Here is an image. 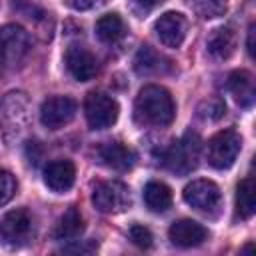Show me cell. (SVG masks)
Here are the masks:
<instances>
[{
	"label": "cell",
	"instance_id": "f546056e",
	"mask_svg": "<svg viewBox=\"0 0 256 256\" xmlns=\"http://www.w3.org/2000/svg\"><path fill=\"white\" fill-rule=\"evenodd\" d=\"M68 6H72L76 10H90V8H94V2H68Z\"/></svg>",
	"mask_w": 256,
	"mask_h": 256
},
{
	"label": "cell",
	"instance_id": "9a60e30c",
	"mask_svg": "<svg viewBox=\"0 0 256 256\" xmlns=\"http://www.w3.org/2000/svg\"><path fill=\"white\" fill-rule=\"evenodd\" d=\"M98 158L104 166L112 168V170H118V172H126L134 166L136 162V154L120 144V142H104L98 146Z\"/></svg>",
	"mask_w": 256,
	"mask_h": 256
},
{
	"label": "cell",
	"instance_id": "3957f363",
	"mask_svg": "<svg viewBox=\"0 0 256 256\" xmlns=\"http://www.w3.org/2000/svg\"><path fill=\"white\" fill-rule=\"evenodd\" d=\"M200 136L196 132H186L178 142H174L164 152V164L168 170L176 172L178 176H186L192 170H196L200 160Z\"/></svg>",
	"mask_w": 256,
	"mask_h": 256
},
{
	"label": "cell",
	"instance_id": "277c9868",
	"mask_svg": "<svg viewBox=\"0 0 256 256\" xmlns=\"http://www.w3.org/2000/svg\"><path fill=\"white\" fill-rule=\"evenodd\" d=\"M30 54V34L18 24L0 28V68H16Z\"/></svg>",
	"mask_w": 256,
	"mask_h": 256
},
{
	"label": "cell",
	"instance_id": "4fadbf2b",
	"mask_svg": "<svg viewBox=\"0 0 256 256\" xmlns=\"http://www.w3.org/2000/svg\"><path fill=\"white\" fill-rule=\"evenodd\" d=\"M168 236H170L172 244L178 248H194V246H200L208 238V230L202 224H198L196 220L184 218L170 226Z\"/></svg>",
	"mask_w": 256,
	"mask_h": 256
},
{
	"label": "cell",
	"instance_id": "4316f807",
	"mask_svg": "<svg viewBox=\"0 0 256 256\" xmlns=\"http://www.w3.org/2000/svg\"><path fill=\"white\" fill-rule=\"evenodd\" d=\"M16 192V180L14 176L8 172V170H2L0 168V206H4L6 202L12 200Z\"/></svg>",
	"mask_w": 256,
	"mask_h": 256
},
{
	"label": "cell",
	"instance_id": "83f0119b",
	"mask_svg": "<svg viewBox=\"0 0 256 256\" xmlns=\"http://www.w3.org/2000/svg\"><path fill=\"white\" fill-rule=\"evenodd\" d=\"M26 156H28L30 162L36 166V164L40 162V158H42V148H40V144H38V142H30V144L26 146Z\"/></svg>",
	"mask_w": 256,
	"mask_h": 256
},
{
	"label": "cell",
	"instance_id": "7c38bea8",
	"mask_svg": "<svg viewBox=\"0 0 256 256\" xmlns=\"http://www.w3.org/2000/svg\"><path fill=\"white\" fill-rule=\"evenodd\" d=\"M154 30L164 46L180 48L186 38V32H188V22H186L184 14H180V12H166L156 20Z\"/></svg>",
	"mask_w": 256,
	"mask_h": 256
},
{
	"label": "cell",
	"instance_id": "4dcf8cb0",
	"mask_svg": "<svg viewBox=\"0 0 256 256\" xmlns=\"http://www.w3.org/2000/svg\"><path fill=\"white\" fill-rule=\"evenodd\" d=\"M240 256H254V242L244 244V248L240 250Z\"/></svg>",
	"mask_w": 256,
	"mask_h": 256
},
{
	"label": "cell",
	"instance_id": "ac0fdd59",
	"mask_svg": "<svg viewBox=\"0 0 256 256\" xmlns=\"http://www.w3.org/2000/svg\"><path fill=\"white\" fill-rule=\"evenodd\" d=\"M82 230H84L82 214L78 212V208H68L54 224L52 238L54 240H74L82 234Z\"/></svg>",
	"mask_w": 256,
	"mask_h": 256
},
{
	"label": "cell",
	"instance_id": "2e32d148",
	"mask_svg": "<svg viewBox=\"0 0 256 256\" xmlns=\"http://www.w3.org/2000/svg\"><path fill=\"white\" fill-rule=\"evenodd\" d=\"M236 46H238V36L230 26L214 28L206 40L208 54L214 60H228L236 52Z\"/></svg>",
	"mask_w": 256,
	"mask_h": 256
},
{
	"label": "cell",
	"instance_id": "ffe728a7",
	"mask_svg": "<svg viewBox=\"0 0 256 256\" xmlns=\"http://www.w3.org/2000/svg\"><path fill=\"white\" fill-rule=\"evenodd\" d=\"M236 210L244 220L252 218L256 212V186L252 176L244 178L236 188Z\"/></svg>",
	"mask_w": 256,
	"mask_h": 256
},
{
	"label": "cell",
	"instance_id": "6da1fadb",
	"mask_svg": "<svg viewBox=\"0 0 256 256\" xmlns=\"http://www.w3.org/2000/svg\"><path fill=\"white\" fill-rule=\"evenodd\" d=\"M174 114L176 106L166 88L150 84L138 92L134 102V116L142 126H168L174 120Z\"/></svg>",
	"mask_w": 256,
	"mask_h": 256
},
{
	"label": "cell",
	"instance_id": "cb8c5ba5",
	"mask_svg": "<svg viewBox=\"0 0 256 256\" xmlns=\"http://www.w3.org/2000/svg\"><path fill=\"white\" fill-rule=\"evenodd\" d=\"M52 256H98V244L92 240L72 242V244L60 248L58 252H54Z\"/></svg>",
	"mask_w": 256,
	"mask_h": 256
},
{
	"label": "cell",
	"instance_id": "44dd1931",
	"mask_svg": "<svg viewBox=\"0 0 256 256\" xmlns=\"http://www.w3.org/2000/svg\"><path fill=\"white\" fill-rule=\"evenodd\" d=\"M126 34V24L118 14H104L98 22H96V36L106 42V44H114L118 42L122 36Z\"/></svg>",
	"mask_w": 256,
	"mask_h": 256
},
{
	"label": "cell",
	"instance_id": "ba28073f",
	"mask_svg": "<svg viewBox=\"0 0 256 256\" xmlns=\"http://www.w3.org/2000/svg\"><path fill=\"white\" fill-rule=\"evenodd\" d=\"M32 236V216L28 210L18 208L0 218V242L8 248L24 246Z\"/></svg>",
	"mask_w": 256,
	"mask_h": 256
},
{
	"label": "cell",
	"instance_id": "e0dca14e",
	"mask_svg": "<svg viewBox=\"0 0 256 256\" xmlns=\"http://www.w3.org/2000/svg\"><path fill=\"white\" fill-rule=\"evenodd\" d=\"M228 88H230L234 100L240 106L250 108L254 104V96H256V92H254V78H252V74L248 70L232 72L230 78H228Z\"/></svg>",
	"mask_w": 256,
	"mask_h": 256
},
{
	"label": "cell",
	"instance_id": "d6986e66",
	"mask_svg": "<svg viewBox=\"0 0 256 256\" xmlns=\"http://www.w3.org/2000/svg\"><path fill=\"white\" fill-rule=\"evenodd\" d=\"M144 202H146L148 210L162 214L172 206V192L164 182L152 180L144 186Z\"/></svg>",
	"mask_w": 256,
	"mask_h": 256
},
{
	"label": "cell",
	"instance_id": "5bb4252c",
	"mask_svg": "<svg viewBox=\"0 0 256 256\" xmlns=\"http://www.w3.org/2000/svg\"><path fill=\"white\" fill-rule=\"evenodd\" d=\"M76 180V166L70 160H54L44 170V182L52 192H68Z\"/></svg>",
	"mask_w": 256,
	"mask_h": 256
},
{
	"label": "cell",
	"instance_id": "7402d4cb",
	"mask_svg": "<svg viewBox=\"0 0 256 256\" xmlns=\"http://www.w3.org/2000/svg\"><path fill=\"white\" fill-rule=\"evenodd\" d=\"M162 62L164 58L158 52H154L150 46H142L134 58V68L138 74H158L162 72Z\"/></svg>",
	"mask_w": 256,
	"mask_h": 256
},
{
	"label": "cell",
	"instance_id": "8fae6325",
	"mask_svg": "<svg viewBox=\"0 0 256 256\" xmlns=\"http://www.w3.org/2000/svg\"><path fill=\"white\" fill-rule=\"evenodd\" d=\"M64 60H66V68H68L70 76L74 80H78V82H88V80H92L98 74V60L84 46L72 44L66 50Z\"/></svg>",
	"mask_w": 256,
	"mask_h": 256
},
{
	"label": "cell",
	"instance_id": "9c48e42d",
	"mask_svg": "<svg viewBox=\"0 0 256 256\" xmlns=\"http://www.w3.org/2000/svg\"><path fill=\"white\" fill-rule=\"evenodd\" d=\"M184 202L198 212L214 214L220 208L222 194L212 180H194L184 188Z\"/></svg>",
	"mask_w": 256,
	"mask_h": 256
},
{
	"label": "cell",
	"instance_id": "52a82bcc",
	"mask_svg": "<svg viewBox=\"0 0 256 256\" xmlns=\"http://www.w3.org/2000/svg\"><path fill=\"white\" fill-rule=\"evenodd\" d=\"M84 114L92 130H106L112 124H116L120 106L112 96L104 92H90L84 102Z\"/></svg>",
	"mask_w": 256,
	"mask_h": 256
},
{
	"label": "cell",
	"instance_id": "8992f818",
	"mask_svg": "<svg viewBox=\"0 0 256 256\" xmlns=\"http://www.w3.org/2000/svg\"><path fill=\"white\" fill-rule=\"evenodd\" d=\"M240 150H242V136L236 130H222L208 140L206 158L212 168L226 170L236 162Z\"/></svg>",
	"mask_w": 256,
	"mask_h": 256
},
{
	"label": "cell",
	"instance_id": "d4e9b609",
	"mask_svg": "<svg viewBox=\"0 0 256 256\" xmlns=\"http://www.w3.org/2000/svg\"><path fill=\"white\" fill-rule=\"evenodd\" d=\"M192 8L198 12V16L202 18H218L226 12V4L224 2H216V0H202V2H194Z\"/></svg>",
	"mask_w": 256,
	"mask_h": 256
},
{
	"label": "cell",
	"instance_id": "5b68a950",
	"mask_svg": "<svg viewBox=\"0 0 256 256\" xmlns=\"http://www.w3.org/2000/svg\"><path fill=\"white\" fill-rule=\"evenodd\" d=\"M92 204L102 214H120L132 206L130 188L120 180L98 182L92 192Z\"/></svg>",
	"mask_w": 256,
	"mask_h": 256
},
{
	"label": "cell",
	"instance_id": "7a4b0ae2",
	"mask_svg": "<svg viewBox=\"0 0 256 256\" xmlns=\"http://www.w3.org/2000/svg\"><path fill=\"white\" fill-rule=\"evenodd\" d=\"M30 118V98L26 92H8L0 102V128L6 144H16L26 128Z\"/></svg>",
	"mask_w": 256,
	"mask_h": 256
},
{
	"label": "cell",
	"instance_id": "f1b7e54d",
	"mask_svg": "<svg viewBox=\"0 0 256 256\" xmlns=\"http://www.w3.org/2000/svg\"><path fill=\"white\" fill-rule=\"evenodd\" d=\"M254 36H256V24H250V28H248V54L254 58Z\"/></svg>",
	"mask_w": 256,
	"mask_h": 256
},
{
	"label": "cell",
	"instance_id": "484cf974",
	"mask_svg": "<svg viewBox=\"0 0 256 256\" xmlns=\"http://www.w3.org/2000/svg\"><path fill=\"white\" fill-rule=\"evenodd\" d=\"M130 240H132L138 248H142V250H148V248H152V244H154V236H152L150 228H146V226H142V224H134V226L130 228Z\"/></svg>",
	"mask_w": 256,
	"mask_h": 256
},
{
	"label": "cell",
	"instance_id": "30bf717a",
	"mask_svg": "<svg viewBox=\"0 0 256 256\" xmlns=\"http://www.w3.org/2000/svg\"><path fill=\"white\" fill-rule=\"evenodd\" d=\"M78 104L70 96H52L44 100L40 108V122L48 130H60L66 124H70L76 116Z\"/></svg>",
	"mask_w": 256,
	"mask_h": 256
},
{
	"label": "cell",
	"instance_id": "603a6c76",
	"mask_svg": "<svg viewBox=\"0 0 256 256\" xmlns=\"http://www.w3.org/2000/svg\"><path fill=\"white\" fill-rule=\"evenodd\" d=\"M226 114V104H224V100L222 98H208V100H204V102H200V106H198V116L202 118V120H210V122H216V120H220L222 116Z\"/></svg>",
	"mask_w": 256,
	"mask_h": 256
}]
</instances>
